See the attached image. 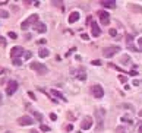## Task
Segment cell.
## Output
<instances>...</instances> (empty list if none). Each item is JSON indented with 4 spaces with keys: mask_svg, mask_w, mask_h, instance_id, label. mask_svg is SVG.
Wrapping results in <instances>:
<instances>
[{
    "mask_svg": "<svg viewBox=\"0 0 142 133\" xmlns=\"http://www.w3.org/2000/svg\"><path fill=\"white\" fill-rule=\"evenodd\" d=\"M104 114L105 111L103 108H97L95 110V116H97V130L101 132V130L104 129Z\"/></svg>",
    "mask_w": 142,
    "mask_h": 133,
    "instance_id": "6da1fadb",
    "label": "cell"
},
{
    "mask_svg": "<svg viewBox=\"0 0 142 133\" xmlns=\"http://www.w3.org/2000/svg\"><path fill=\"white\" fill-rule=\"evenodd\" d=\"M32 23H34V25H35V23H38V15H35V13H34V15H31L29 18H26L25 21L21 23V28L25 31V29H28Z\"/></svg>",
    "mask_w": 142,
    "mask_h": 133,
    "instance_id": "7a4b0ae2",
    "label": "cell"
},
{
    "mask_svg": "<svg viewBox=\"0 0 142 133\" xmlns=\"http://www.w3.org/2000/svg\"><path fill=\"white\" fill-rule=\"evenodd\" d=\"M29 67L32 69V70H35L38 75H45L47 72H49V69L44 66V64H41V63H38V62H32L29 64Z\"/></svg>",
    "mask_w": 142,
    "mask_h": 133,
    "instance_id": "3957f363",
    "label": "cell"
},
{
    "mask_svg": "<svg viewBox=\"0 0 142 133\" xmlns=\"http://www.w3.org/2000/svg\"><path fill=\"white\" fill-rule=\"evenodd\" d=\"M119 51H120L119 45H113V47L103 48V54H104V57H113V56L116 54V53H119Z\"/></svg>",
    "mask_w": 142,
    "mask_h": 133,
    "instance_id": "277c9868",
    "label": "cell"
},
{
    "mask_svg": "<svg viewBox=\"0 0 142 133\" xmlns=\"http://www.w3.org/2000/svg\"><path fill=\"white\" fill-rule=\"evenodd\" d=\"M16 89H18V82L16 81H9L8 86H6V94L10 96V95H13V94L16 92Z\"/></svg>",
    "mask_w": 142,
    "mask_h": 133,
    "instance_id": "5b68a950",
    "label": "cell"
},
{
    "mask_svg": "<svg viewBox=\"0 0 142 133\" xmlns=\"http://www.w3.org/2000/svg\"><path fill=\"white\" fill-rule=\"evenodd\" d=\"M23 48H21V47H13L10 50V57H12V60H19V57L23 54Z\"/></svg>",
    "mask_w": 142,
    "mask_h": 133,
    "instance_id": "8992f818",
    "label": "cell"
},
{
    "mask_svg": "<svg viewBox=\"0 0 142 133\" xmlns=\"http://www.w3.org/2000/svg\"><path fill=\"white\" fill-rule=\"evenodd\" d=\"M98 18H100V22L103 23V25H109V22H110V15H109V12L100 10V12H98Z\"/></svg>",
    "mask_w": 142,
    "mask_h": 133,
    "instance_id": "52a82bcc",
    "label": "cell"
},
{
    "mask_svg": "<svg viewBox=\"0 0 142 133\" xmlns=\"http://www.w3.org/2000/svg\"><path fill=\"white\" fill-rule=\"evenodd\" d=\"M91 92H92V95L95 98H101V96L104 95V91H103L101 85H92L91 86Z\"/></svg>",
    "mask_w": 142,
    "mask_h": 133,
    "instance_id": "ba28073f",
    "label": "cell"
},
{
    "mask_svg": "<svg viewBox=\"0 0 142 133\" xmlns=\"http://www.w3.org/2000/svg\"><path fill=\"white\" fill-rule=\"evenodd\" d=\"M70 73L73 75V76H76L79 81H85V79H86V73H85L84 69H78V70H73V69H72Z\"/></svg>",
    "mask_w": 142,
    "mask_h": 133,
    "instance_id": "9c48e42d",
    "label": "cell"
},
{
    "mask_svg": "<svg viewBox=\"0 0 142 133\" xmlns=\"http://www.w3.org/2000/svg\"><path fill=\"white\" fill-rule=\"evenodd\" d=\"M18 123L21 126H31L34 123V120L29 117V116H22V117L18 118Z\"/></svg>",
    "mask_w": 142,
    "mask_h": 133,
    "instance_id": "30bf717a",
    "label": "cell"
},
{
    "mask_svg": "<svg viewBox=\"0 0 142 133\" xmlns=\"http://www.w3.org/2000/svg\"><path fill=\"white\" fill-rule=\"evenodd\" d=\"M91 127H92V118L86 116V117L82 120V123H81V129L82 130H88V129H91Z\"/></svg>",
    "mask_w": 142,
    "mask_h": 133,
    "instance_id": "8fae6325",
    "label": "cell"
},
{
    "mask_svg": "<svg viewBox=\"0 0 142 133\" xmlns=\"http://www.w3.org/2000/svg\"><path fill=\"white\" fill-rule=\"evenodd\" d=\"M91 31H92V37H100L101 35V29L100 26L97 25V22H91Z\"/></svg>",
    "mask_w": 142,
    "mask_h": 133,
    "instance_id": "7c38bea8",
    "label": "cell"
},
{
    "mask_svg": "<svg viewBox=\"0 0 142 133\" xmlns=\"http://www.w3.org/2000/svg\"><path fill=\"white\" fill-rule=\"evenodd\" d=\"M34 29L37 31V32H40V34H44L45 31H47V26H45V23L38 22V23H35V25H34Z\"/></svg>",
    "mask_w": 142,
    "mask_h": 133,
    "instance_id": "4fadbf2b",
    "label": "cell"
},
{
    "mask_svg": "<svg viewBox=\"0 0 142 133\" xmlns=\"http://www.w3.org/2000/svg\"><path fill=\"white\" fill-rule=\"evenodd\" d=\"M78 19H79V12H72L70 16H69V22L73 23V22H76Z\"/></svg>",
    "mask_w": 142,
    "mask_h": 133,
    "instance_id": "5bb4252c",
    "label": "cell"
},
{
    "mask_svg": "<svg viewBox=\"0 0 142 133\" xmlns=\"http://www.w3.org/2000/svg\"><path fill=\"white\" fill-rule=\"evenodd\" d=\"M101 4L104 8H111V9L116 8V2H101Z\"/></svg>",
    "mask_w": 142,
    "mask_h": 133,
    "instance_id": "9a60e30c",
    "label": "cell"
},
{
    "mask_svg": "<svg viewBox=\"0 0 142 133\" xmlns=\"http://www.w3.org/2000/svg\"><path fill=\"white\" fill-rule=\"evenodd\" d=\"M38 54H40V57H43V59H44V57H47V56L50 54V51L47 50V48H40Z\"/></svg>",
    "mask_w": 142,
    "mask_h": 133,
    "instance_id": "2e32d148",
    "label": "cell"
},
{
    "mask_svg": "<svg viewBox=\"0 0 142 133\" xmlns=\"http://www.w3.org/2000/svg\"><path fill=\"white\" fill-rule=\"evenodd\" d=\"M120 63H122V64H127V63H129V56L123 54L122 57H120Z\"/></svg>",
    "mask_w": 142,
    "mask_h": 133,
    "instance_id": "e0dca14e",
    "label": "cell"
},
{
    "mask_svg": "<svg viewBox=\"0 0 142 133\" xmlns=\"http://www.w3.org/2000/svg\"><path fill=\"white\" fill-rule=\"evenodd\" d=\"M50 94H51V95H54V96H59V98H62V100L64 101L63 95H62V94H60V92H57V91H54V89H51V91H50Z\"/></svg>",
    "mask_w": 142,
    "mask_h": 133,
    "instance_id": "ac0fdd59",
    "label": "cell"
},
{
    "mask_svg": "<svg viewBox=\"0 0 142 133\" xmlns=\"http://www.w3.org/2000/svg\"><path fill=\"white\" fill-rule=\"evenodd\" d=\"M129 8L133 9V12H142V8L141 6H136V4H129Z\"/></svg>",
    "mask_w": 142,
    "mask_h": 133,
    "instance_id": "d6986e66",
    "label": "cell"
},
{
    "mask_svg": "<svg viewBox=\"0 0 142 133\" xmlns=\"http://www.w3.org/2000/svg\"><path fill=\"white\" fill-rule=\"evenodd\" d=\"M34 113V116H35V118H37L38 122H43V116L40 114V113H37V111H32Z\"/></svg>",
    "mask_w": 142,
    "mask_h": 133,
    "instance_id": "ffe728a7",
    "label": "cell"
},
{
    "mask_svg": "<svg viewBox=\"0 0 142 133\" xmlns=\"http://www.w3.org/2000/svg\"><path fill=\"white\" fill-rule=\"evenodd\" d=\"M53 4H54V6H57V8H60L62 10H63V3H62V2H53Z\"/></svg>",
    "mask_w": 142,
    "mask_h": 133,
    "instance_id": "44dd1931",
    "label": "cell"
},
{
    "mask_svg": "<svg viewBox=\"0 0 142 133\" xmlns=\"http://www.w3.org/2000/svg\"><path fill=\"white\" fill-rule=\"evenodd\" d=\"M9 16V13L6 10H0V18H8Z\"/></svg>",
    "mask_w": 142,
    "mask_h": 133,
    "instance_id": "7402d4cb",
    "label": "cell"
},
{
    "mask_svg": "<svg viewBox=\"0 0 142 133\" xmlns=\"http://www.w3.org/2000/svg\"><path fill=\"white\" fill-rule=\"evenodd\" d=\"M116 133H127V132L123 129V127H122V126H119V127L116 129Z\"/></svg>",
    "mask_w": 142,
    "mask_h": 133,
    "instance_id": "603a6c76",
    "label": "cell"
},
{
    "mask_svg": "<svg viewBox=\"0 0 142 133\" xmlns=\"http://www.w3.org/2000/svg\"><path fill=\"white\" fill-rule=\"evenodd\" d=\"M31 56H32V53H31V51H25V53H23V57H25V59H26V60L29 59Z\"/></svg>",
    "mask_w": 142,
    "mask_h": 133,
    "instance_id": "cb8c5ba5",
    "label": "cell"
},
{
    "mask_svg": "<svg viewBox=\"0 0 142 133\" xmlns=\"http://www.w3.org/2000/svg\"><path fill=\"white\" fill-rule=\"evenodd\" d=\"M64 130H66V132H72V130H73V126H72V124H67L66 127H64Z\"/></svg>",
    "mask_w": 142,
    "mask_h": 133,
    "instance_id": "d4e9b609",
    "label": "cell"
},
{
    "mask_svg": "<svg viewBox=\"0 0 142 133\" xmlns=\"http://www.w3.org/2000/svg\"><path fill=\"white\" fill-rule=\"evenodd\" d=\"M109 34L111 35V37H116V35H117V31H116V29H110Z\"/></svg>",
    "mask_w": 142,
    "mask_h": 133,
    "instance_id": "484cf974",
    "label": "cell"
},
{
    "mask_svg": "<svg viewBox=\"0 0 142 133\" xmlns=\"http://www.w3.org/2000/svg\"><path fill=\"white\" fill-rule=\"evenodd\" d=\"M41 130H43V132H49L50 127H49V126H45V124H43V126H41Z\"/></svg>",
    "mask_w": 142,
    "mask_h": 133,
    "instance_id": "4316f807",
    "label": "cell"
},
{
    "mask_svg": "<svg viewBox=\"0 0 142 133\" xmlns=\"http://www.w3.org/2000/svg\"><path fill=\"white\" fill-rule=\"evenodd\" d=\"M91 63H92L94 66H100V64H101V62H100V60H92Z\"/></svg>",
    "mask_w": 142,
    "mask_h": 133,
    "instance_id": "83f0119b",
    "label": "cell"
},
{
    "mask_svg": "<svg viewBox=\"0 0 142 133\" xmlns=\"http://www.w3.org/2000/svg\"><path fill=\"white\" fill-rule=\"evenodd\" d=\"M50 118H51L53 122H56V120H57V116L54 114V113H51V114H50Z\"/></svg>",
    "mask_w": 142,
    "mask_h": 133,
    "instance_id": "f1b7e54d",
    "label": "cell"
},
{
    "mask_svg": "<svg viewBox=\"0 0 142 133\" xmlns=\"http://www.w3.org/2000/svg\"><path fill=\"white\" fill-rule=\"evenodd\" d=\"M119 81L122 82V83H126V81H127V79L125 78V76H119Z\"/></svg>",
    "mask_w": 142,
    "mask_h": 133,
    "instance_id": "f546056e",
    "label": "cell"
},
{
    "mask_svg": "<svg viewBox=\"0 0 142 133\" xmlns=\"http://www.w3.org/2000/svg\"><path fill=\"white\" fill-rule=\"evenodd\" d=\"M12 63H13V64H16V66H21V60H12Z\"/></svg>",
    "mask_w": 142,
    "mask_h": 133,
    "instance_id": "4dcf8cb0",
    "label": "cell"
},
{
    "mask_svg": "<svg viewBox=\"0 0 142 133\" xmlns=\"http://www.w3.org/2000/svg\"><path fill=\"white\" fill-rule=\"evenodd\" d=\"M9 37H10V38H15V40H16V37H18V35H16L15 32H12V31H10V32H9Z\"/></svg>",
    "mask_w": 142,
    "mask_h": 133,
    "instance_id": "1f68e13d",
    "label": "cell"
},
{
    "mask_svg": "<svg viewBox=\"0 0 142 133\" xmlns=\"http://www.w3.org/2000/svg\"><path fill=\"white\" fill-rule=\"evenodd\" d=\"M122 120H123V122H127V123H132V118H129V117H123Z\"/></svg>",
    "mask_w": 142,
    "mask_h": 133,
    "instance_id": "d6a6232c",
    "label": "cell"
},
{
    "mask_svg": "<svg viewBox=\"0 0 142 133\" xmlns=\"http://www.w3.org/2000/svg\"><path fill=\"white\" fill-rule=\"evenodd\" d=\"M0 44H6V40H4V38H2V37H0Z\"/></svg>",
    "mask_w": 142,
    "mask_h": 133,
    "instance_id": "836d02e7",
    "label": "cell"
},
{
    "mask_svg": "<svg viewBox=\"0 0 142 133\" xmlns=\"http://www.w3.org/2000/svg\"><path fill=\"white\" fill-rule=\"evenodd\" d=\"M67 117H69V118H70V120H72V118H75V116L72 114V113H67Z\"/></svg>",
    "mask_w": 142,
    "mask_h": 133,
    "instance_id": "e575fe53",
    "label": "cell"
},
{
    "mask_svg": "<svg viewBox=\"0 0 142 133\" xmlns=\"http://www.w3.org/2000/svg\"><path fill=\"white\" fill-rule=\"evenodd\" d=\"M88 38H90V37H88V35H86V34H82V40H88Z\"/></svg>",
    "mask_w": 142,
    "mask_h": 133,
    "instance_id": "d590c367",
    "label": "cell"
},
{
    "mask_svg": "<svg viewBox=\"0 0 142 133\" xmlns=\"http://www.w3.org/2000/svg\"><path fill=\"white\" fill-rule=\"evenodd\" d=\"M28 95H29V96H31V98H32V100H35V95H34V94H32V92H28Z\"/></svg>",
    "mask_w": 142,
    "mask_h": 133,
    "instance_id": "8d00e7d4",
    "label": "cell"
},
{
    "mask_svg": "<svg viewBox=\"0 0 142 133\" xmlns=\"http://www.w3.org/2000/svg\"><path fill=\"white\" fill-rule=\"evenodd\" d=\"M139 45L142 47V38H139Z\"/></svg>",
    "mask_w": 142,
    "mask_h": 133,
    "instance_id": "74e56055",
    "label": "cell"
},
{
    "mask_svg": "<svg viewBox=\"0 0 142 133\" xmlns=\"http://www.w3.org/2000/svg\"><path fill=\"white\" fill-rule=\"evenodd\" d=\"M139 133H142V126H139V130H138Z\"/></svg>",
    "mask_w": 142,
    "mask_h": 133,
    "instance_id": "f35d334b",
    "label": "cell"
},
{
    "mask_svg": "<svg viewBox=\"0 0 142 133\" xmlns=\"http://www.w3.org/2000/svg\"><path fill=\"white\" fill-rule=\"evenodd\" d=\"M139 117H142V110H141V111H139Z\"/></svg>",
    "mask_w": 142,
    "mask_h": 133,
    "instance_id": "ab89813d",
    "label": "cell"
},
{
    "mask_svg": "<svg viewBox=\"0 0 142 133\" xmlns=\"http://www.w3.org/2000/svg\"><path fill=\"white\" fill-rule=\"evenodd\" d=\"M31 133H38L37 130H31Z\"/></svg>",
    "mask_w": 142,
    "mask_h": 133,
    "instance_id": "60d3db41",
    "label": "cell"
},
{
    "mask_svg": "<svg viewBox=\"0 0 142 133\" xmlns=\"http://www.w3.org/2000/svg\"><path fill=\"white\" fill-rule=\"evenodd\" d=\"M0 104H2V94H0Z\"/></svg>",
    "mask_w": 142,
    "mask_h": 133,
    "instance_id": "b9f144b4",
    "label": "cell"
},
{
    "mask_svg": "<svg viewBox=\"0 0 142 133\" xmlns=\"http://www.w3.org/2000/svg\"><path fill=\"white\" fill-rule=\"evenodd\" d=\"M4 133H10V132H4Z\"/></svg>",
    "mask_w": 142,
    "mask_h": 133,
    "instance_id": "7bdbcfd3",
    "label": "cell"
}]
</instances>
